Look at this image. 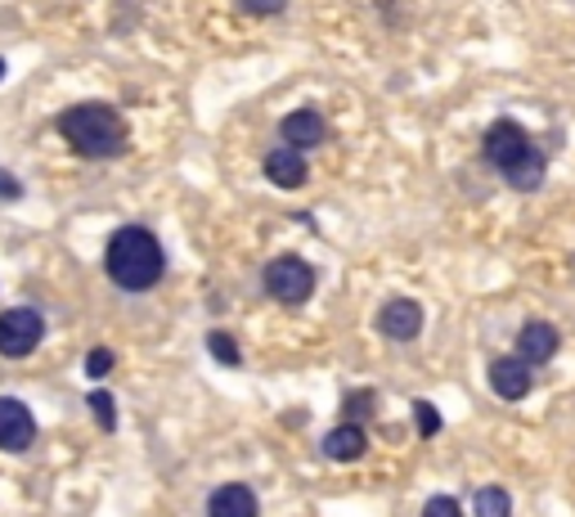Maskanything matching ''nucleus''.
<instances>
[{
  "instance_id": "nucleus-1",
  "label": "nucleus",
  "mask_w": 575,
  "mask_h": 517,
  "mask_svg": "<svg viewBox=\"0 0 575 517\" xmlns=\"http://www.w3.org/2000/svg\"><path fill=\"white\" fill-rule=\"evenodd\" d=\"M104 271L122 293H149L167 271V252L154 230L122 225L104 247Z\"/></svg>"
},
{
  "instance_id": "nucleus-2",
  "label": "nucleus",
  "mask_w": 575,
  "mask_h": 517,
  "mask_svg": "<svg viewBox=\"0 0 575 517\" xmlns=\"http://www.w3.org/2000/svg\"><path fill=\"white\" fill-rule=\"evenodd\" d=\"M59 131L82 158H108L126 149V117L108 104H72L59 113Z\"/></svg>"
},
{
  "instance_id": "nucleus-3",
  "label": "nucleus",
  "mask_w": 575,
  "mask_h": 517,
  "mask_svg": "<svg viewBox=\"0 0 575 517\" xmlns=\"http://www.w3.org/2000/svg\"><path fill=\"white\" fill-rule=\"evenodd\" d=\"M261 279H265V293L279 306H302L315 293V271L302 262V256H274Z\"/></svg>"
},
{
  "instance_id": "nucleus-4",
  "label": "nucleus",
  "mask_w": 575,
  "mask_h": 517,
  "mask_svg": "<svg viewBox=\"0 0 575 517\" xmlns=\"http://www.w3.org/2000/svg\"><path fill=\"white\" fill-rule=\"evenodd\" d=\"M45 338V319L41 310L32 306H10V310H0V356H10V360H28Z\"/></svg>"
},
{
  "instance_id": "nucleus-5",
  "label": "nucleus",
  "mask_w": 575,
  "mask_h": 517,
  "mask_svg": "<svg viewBox=\"0 0 575 517\" xmlns=\"http://www.w3.org/2000/svg\"><path fill=\"white\" fill-rule=\"evenodd\" d=\"M535 149V140H531V131L522 122H513V117H499V122H490L485 126V136H481V154H485V162L494 167V171H509L522 154H531Z\"/></svg>"
},
{
  "instance_id": "nucleus-6",
  "label": "nucleus",
  "mask_w": 575,
  "mask_h": 517,
  "mask_svg": "<svg viewBox=\"0 0 575 517\" xmlns=\"http://www.w3.org/2000/svg\"><path fill=\"white\" fill-rule=\"evenodd\" d=\"M531 387H535V373L522 356H499L490 360V392L499 401H526L531 397Z\"/></svg>"
},
{
  "instance_id": "nucleus-7",
  "label": "nucleus",
  "mask_w": 575,
  "mask_h": 517,
  "mask_svg": "<svg viewBox=\"0 0 575 517\" xmlns=\"http://www.w3.org/2000/svg\"><path fill=\"white\" fill-rule=\"evenodd\" d=\"M32 441H36V419H32V410H28L19 397H0V450L19 455V450H28Z\"/></svg>"
},
{
  "instance_id": "nucleus-8",
  "label": "nucleus",
  "mask_w": 575,
  "mask_h": 517,
  "mask_svg": "<svg viewBox=\"0 0 575 517\" xmlns=\"http://www.w3.org/2000/svg\"><path fill=\"white\" fill-rule=\"evenodd\" d=\"M378 334L391 342H414L422 334V306L414 297H391L378 310Z\"/></svg>"
},
{
  "instance_id": "nucleus-9",
  "label": "nucleus",
  "mask_w": 575,
  "mask_h": 517,
  "mask_svg": "<svg viewBox=\"0 0 575 517\" xmlns=\"http://www.w3.org/2000/svg\"><path fill=\"white\" fill-rule=\"evenodd\" d=\"M279 136H283V145L288 149H315V145H324V136H328V126H324V117L315 113V108H297V113H288L283 122H279Z\"/></svg>"
},
{
  "instance_id": "nucleus-10",
  "label": "nucleus",
  "mask_w": 575,
  "mask_h": 517,
  "mask_svg": "<svg viewBox=\"0 0 575 517\" xmlns=\"http://www.w3.org/2000/svg\"><path fill=\"white\" fill-rule=\"evenodd\" d=\"M557 347H562V334L548 325V319H531V325H522V334H518V356L535 369V365H548L553 356H557Z\"/></svg>"
},
{
  "instance_id": "nucleus-11",
  "label": "nucleus",
  "mask_w": 575,
  "mask_h": 517,
  "mask_svg": "<svg viewBox=\"0 0 575 517\" xmlns=\"http://www.w3.org/2000/svg\"><path fill=\"white\" fill-rule=\"evenodd\" d=\"M207 517H261V504H257L252 486L230 482V486H216L207 495Z\"/></svg>"
},
{
  "instance_id": "nucleus-12",
  "label": "nucleus",
  "mask_w": 575,
  "mask_h": 517,
  "mask_svg": "<svg viewBox=\"0 0 575 517\" xmlns=\"http://www.w3.org/2000/svg\"><path fill=\"white\" fill-rule=\"evenodd\" d=\"M306 176H311V167H306V158H302L297 149L283 145V149L265 154V180H270V184H279V189H302Z\"/></svg>"
},
{
  "instance_id": "nucleus-13",
  "label": "nucleus",
  "mask_w": 575,
  "mask_h": 517,
  "mask_svg": "<svg viewBox=\"0 0 575 517\" xmlns=\"http://www.w3.org/2000/svg\"><path fill=\"white\" fill-rule=\"evenodd\" d=\"M369 450V436H365V428L359 423H337L328 436H324V455L333 460V464H355L359 455Z\"/></svg>"
},
{
  "instance_id": "nucleus-14",
  "label": "nucleus",
  "mask_w": 575,
  "mask_h": 517,
  "mask_svg": "<svg viewBox=\"0 0 575 517\" xmlns=\"http://www.w3.org/2000/svg\"><path fill=\"white\" fill-rule=\"evenodd\" d=\"M499 176H503V184L518 189V193H535L544 184V176H548V158H544V149H531V154H522L509 171H499Z\"/></svg>"
},
{
  "instance_id": "nucleus-15",
  "label": "nucleus",
  "mask_w": 575,
  "mask_h": 517,
  "mask_svg": "<svg viewBox=\"0 0 575 517\" xmlns=\"http://www.w3.org/2000/svg\"><path fill=\"white\" fill-rule=\"evenodd\" d=\"M472 513L477 517H513V495L503 486H481L472 495Z\"/></svg>"
},
{
  "instance_id": "nucleus-16",
  "label": "nucleus",
  "mask_w": 575,
  "mask_h": 517,
  "mask_svg": "<svg viewBox=\"0 0 575 517\" xmlns=\"http://www.w3.org/2000/svg\"><path fill=\"white\" fill-rule=\"evenodd\" d=\"M207 351H211V360H221V365H230V369L243 360V356H239V342H234L230 334H211V338H207Z\"/></svg>"
},
{
  "instance_id": "nucleus-17",
  "label": "nucleus",
  "mask_w": 575,
  "mask_h": 517,
  "mask_svg": "<svg viewBox=\"0 0 575 517\" xmlns=\"http://www.w3.org/2000/svg\"><path fill=\"white\" fill-rule=\"evenodd\" d=\"M414 423H418V436H437L441 432V410L427 405V401H414Z\"/></svg>"
},
{
  "instance_id": "nucleus-18",
  "label": "nucleus",
  "mask_w": 575,
  "mask_h": 517,
  "mask_svg": "<svg viewBox=\"0 0 575 517\" xmlns=\"http://www.w3.org/2000/svg\"><path fill=\"white\" fill-rule=\"evenodd\" d=\"M91 410H95V419H100V428H104V432H113V428H117V401H113L108 392H91Z\"/></svg>"
},
{
  "instance_id": "nucleus-19",
  "label": "nucleus",
  "mask_w": 575,
  "mask_h": 517,
  "mask_svg": "<svg viewBox=\"0 0 575 517\" xmlns=\"http://www.w3.org/2000/svg\"><path fill=\"white\" fill-rule=\"evenodd\" d=\"M422 517H463V504L454 495H431L422 504Z\"/></svg>"
},
{
  "instance_id": "nucleus-20",
  "label": "nucleus",
  "mask_w": 575,
  "mask_h": 517,
  "mask_svg": "<svg viewBox=\"0 0 575 517\" xmlns=\"http://www.w3.org/2000/svg\"><path fill=\"white\" fill-rule=\"evenodd\" d=\"M113 365H117V360H113V351H108V347H95V351L86 356V373H91V378L113 373Z\"/></svg>"
},
{
  "instance_id": "nucleus-21",
  "label": "nucleus",
  "mask_w": 575,
  "mask_h": 517,
  "mask_svg": "<svg viewBox=\"0 0 575 517\" xmlns=\"http://www.w3.org/2000/svg\"><path fill=\"white\" fill-rule=\"evenodd\" d=\"M0 199H6V203H19V199H23V184H19V176H10L6 167H0Z\"/></svg>"
},
{
  "instance_id": "nucleus-22",
  "label": "nucleus",
  "mask_w": 575,
  "mask_h": 517,
  "mask_svg": "<svg viewBox=\"0 0 575 517\" xmlns=\"http://www.w3.org/2000/svg\"><path fill=\"white\" fill-rule=\"evenodd\" d=\"M239 6L248 10V14H261V19H270V14H279L288 0H239Z\"/></svg>"
},
{
  "instance_id": "nucleus-23",
  "label": "nucleus",
  "mask_w": 575,
  "mask_h": 517,
  "mask_svg": "<svg viewBox=\"0 0 575 517\" xmlns=\"http://www.w3.org/2000/svg\"><path fill=\"white\" fill-rule=\"evenodd\" d=\"M0 77H6V59H0Z\"/></svg>"
}]
</instances>
